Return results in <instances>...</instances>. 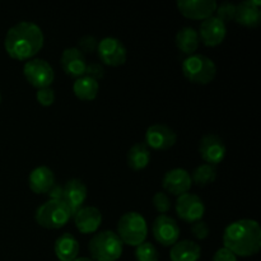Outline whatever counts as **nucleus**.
Wrapping results in <instances>:
<instances>
[{
    "label": "nucleus",
    "instance_id": "29",
    "mask_svg": "<svg viewBox=\"0 0 261 261\" xmlns=\"http://www.w3.org/2000/svg\"><path fill=\"white\" fill-rule=\"evenodd\" d=\"M153 206L155 208V211L160 214H166L171 211V200L168 198V195L162 191H158L154 194L152 199Z\"/></svg>",
    "mask_w": 261,
    "mask_h": 261
},
{
    "label": "nucleus",
    "instance_id": "16",
    "mask_svg": "<svg viewBox=\"0 0 261 261\" xmlns=\"http://www.w3.org/2000/svg\"><path fill=\"white\" fill-rule=\"evenodd\" d=\"M163 189L175 196H180L190 191L193 186L190 173L184 168H173L165 173L162 181Z\"/></svg>",
    "mask_w": 261,
    "mask_h": 261
},
{
    "label": "nucleus",
    "instance_id": "28",
    "mask_svg": "<svg viewBox=\"0 0 261 261\" xmlns=\"http://www.w3.org/2000/svg\"><path fill=\"white\" fill-rule=\"evenodd\" d=\"M216 17L221 19L226 24L227 22H231L234 19V13H236V4L229 2L222 3L221 5H217Z\"/></svg>",
    "mask_w": 261,
    "mask_h": 261
},
{
    "label": "nucleus",
    "instance_id": "21",
    "mask_svg": "<svg viewBox=\"0 0 261 261\" xmlns=\"http://www.w3.org/2000/svg\"><path fill=\"white\" fill-rule=\"evenodd\" d=\"M79 242L71 233H63L58 237L54 246L58 261H74L79 255Z\"/></svg>",
    "mask_w": 261,
    "mask_h": 261
},
{
    "label": "nucleus",
    "instance_id": "37",
    "mask_svg": "<svg viewBox=\"0 0 261 261\" xmlns=\"http://www.w3.org/2000/svg\"><path fill=\"white\" fill-rule=\"evenodd\" d=\"M0 103H2V94H0Z\"/></svg>",
    "mask_w": 261,
    "mask_h": 261
},
{
    "label": "nucleus",
    "instance_id": "22",
    "mask_svg": "<svg viewBox=\"0 0 261 261\" xmlns=\"http://www.w3.org/2000/svg\"><path fill=\"white\" fill-rule=\"evenodd\" d=\"M201 256L200 245L191 240L177 241L171 246L170 259L171 261H199Z\"/></svg>",
    "mask_w": 261,
    "mask_h": 261
},
{
    "label": "nucleus",
    "instance_id": "30",
    "mask_svg": "<svg viewBox=\"0 0 261 261\" xmlns=\"http://www.w3.org/2000/svg\"><path fill=\"white\" fill-rule=\"evenodd\" d=\"M97 46H98V41L94 36L92 35H84L79 38L78 41V50L82 54H92L97 50Z\"/></svg>",
    "mask_w": 261,
    "mask_h": 261
},
{
    "label": "nucleus",
    "instance_id": "9",
    "mask_svg": "<svg viewBox=\"0 0 261 261\" xmlns=\"http://www.w3.org/2000/svg\"><path fill=\"white\" fill-rule=\"evenodd\" d=\"M152 233L158 244L170 247L180 239V227L172 217L160 214L152 224Z\"/></svg>",
    "mask_w": 261,
    "mask_h": 261
},
{
    "label": "nucleus",
    "instance_id": "32",
    "mask_svg": "<svg viewBox=\"0 0 261 261\" xmlns=\"http://www.w3.org/2000/svg\"><path fill=\"white\" fill-rule=\"evenodd\" d=\"M191 233H193V236L195 237L196 240H205L206 237L209 236V232H211V229H209V226L206 222L204 221H198L195 222V223L191 224Z\"/></svg>",
    "mask_w": 261,
    "mask_h": 261
},
{
    "label": "nucleus",
    "instance_id": "34",
    "mask_svg": "<svg viewBox=\"0 0 261 261\" xmlns=\"http://www.w3.org/2000/svg\"><path fill=\"white\" fill-rule=\"evenodd\" d=\"M213 261H237V256L232 254L229 250H227L226 247H222V249L216 251L213 256Z\"/></svg>",
    "mask_w": 261,
    "mask_h": 261
},
{
    "label": "nucleus",
    "instance_id": "6",
    "mask_svg": "<svg viewBox=\"0 0 261 261\" xmlns=\"http://www.w3.org/2000/svg\"><path fill=\"white\" fill-rule=\"evenodd\" d=\"M71 219V213L63 200H48L35 213V221L46 229H60Z\"/></svg>",
    "mask_w": 261,
    "mask_h": 261
},
{
    "label": "nucleus",
    "instance_id": "12",
    "mask_svg": "<svg viewBox=\"0 0 261 261\" xmlns=\"http://www.w3.org/2000/svg\"><path fill=\"white\" fill-rule=\"evenodd\" d=\"M226 144L223 139L216 134H206L199 142V154L208 165L214 166L222 162L226 157Z\"/></svg>",
    "mask_w": 261,
    "mask_h": 261
},
{
    "label": "nucleus",
    "instance_id": "1",
    "mask_svg": "<svg viewBox=\"0 0 261 261\" xmlns=\"http://www.w3.org/2000/svg\"><path fill=\"white\" fill-rule=\"evenodd\" d=\"M43 33L40 25L23 20L9 28L4 40L8 55L14 60H31L43 47Z\"/></svg>",
    "mask_w": 261,
    "mask_h": 261
},
{
    "label": "nucleus",
    "instance_id": "20",
    "mask_svg": "<svg viewBox=\"0 0 261 261\" xmlns=\"http://www.w3.org/2000/svg\"><path fill=\"white\" fill-rule=\"evenodd\" d=\"M55 175H54L53 170L48 168L47 166H38L32 172L30 173L28 177V184H30V189L35 194H47L48 190L55 184Z\"/></svg>",
    "mask_w": 261,
    "mask_h": 261
},
{
    "label": "nucleus",
    "instance_id": "4",
    "mask_svg": "<svg viewBox=\"0 0 261 261\" xmlns=\"http://www.w3.org/2000/svg\"><path fill=\"white\" fill-rule=\"evenodd\" d=\"M147 234V221L138 212H127L117 222V236L122 244L137 247L145 242Z\"/></svg>",
    "mask_w": 261,
    "mask_h": 261
},
{
    "label": "nucleus",
    "instance_id": "13",
    "mask_svg": "<svg viewBox=\"0 0 261 261\" xmlns=\"http://www.w3.org/2000/svg\"><path fill=\"white\" fill-rule=\"evenodd\" d=\"M176 5L184 17L194 20H205L214 14L218 4L214 0H178Z\"/></svg>",
    "mask_w": 261,
    "mask_h": 261
},
{
    "label": "nucleus",
    "instance_id": "10",
    "mask_svg": "<svg viewBox=\"0 0 261 261\" xmlns=\"http://www.w3.org/2000/svg\"><path fill=\"white\" fill-rule=\"evenodd\" d=\"M176 213L182 221L188 223H195L201 221L204 213H205V206L200 196L196 194L186 193L177 196L176 200Z\"/></svg>",
    "mask_w": 261,
    "mask_h": 261
},
{
    "label": "nucleus",
    "instance_id": "23",
    "mask_svg": "<svg viewBox=\"0 0 261 261\" xmlns=\"http://www.w3.org/2000/svg\"><path fill=\"white\" fill-rule=\"evenodd\" d=\"M176 46L185 55H194L200 45V37L195 28L184 27L176 33Z\"/></svg>",
    "mask_w": 261,
    "mask_h": 261
},
{
    "label": "nucleus",
    "instance_id": "33",
    "mask_svg": "<svg viewBox=\"0 0 261 261\" xmlns=\"http://www.w3.org/2000/svg\"><path fill=\"white\" fill-rule=\"evenodd\" d=\"M84 75L89 76V78L98 82L99 79H102L105 76V68L102 66V64L99 63H91L87 65L86 74H84Z\"/></svg>",
    "mask_w": 261,
    "mask_h": 261
},
{
    "label": "nucleus",
    "instance_id": "27",
    "mask_svg": "<svg viewBox=\"0 0 261 261\" xmlns=\"http://www.w3.org/2000/svg\"><path fill=\"white\" fill-rule=\"evenodd\" d=\"M137 261H160V254L155 246L150 242H143L135 250Z\"/></svg>",
    "mask_w": 261,
    "mask_h": 261
},
{
    "label": "nucleus",
    "instance_id": "18",
    "mask_svg": "<svg viewBox=\"0 0 261 261\" xmlns=\"http://www.w3.org/2000/svg\"><path fill=\"white\" fill-rule=\"evenodd\" d=\"M74 224L82 234H92L102 224V214L96 206H83L73 217Z\"/></svg>",
    "mask_w": 261,
    "mask_h": 261
},
{
    "label": "nucleus",
    "instance_id": "8",
    "mask_svg": "<svg viewBox=\"0 0 261 261\" xmlns=\"http://www.w3.org/2000/svg\"><path fill=\"white\" fill-rule=\"evenodd\" d=\"M96 51L101 63L112 68L124 65L127 59L126 47L116 37L102 38L98 42Z\"/></svg>",
    "mask_w": 261,
    "mask_h": 261
},
{
    "label": "nucleus",
    "instance_id": "7",
    "mask_svg": "<svg viewBox=\"0 0 261 261\" xmlns=\"http://www.w3.org/2000/svg\"><path fill=\"white\" fill-rule=\"evenodd\" d=\"M23 75L35 88H47L55 79L53 66L43 59H31L23 65Z\"/></svg>",
    "mask_w": 261,
    "mask_h": 261
},
{
    "label": "nucleus",
    "instance_id": "31",
    "mask_svg": "<svg viewBox=\"0 0 261 261\" xmlns=\"http://www.w3.org/2000/svg\"><path fill=\"white\" fill-rule=\"evenodd\" d=\"M36 99L43 107H50L55 102V91L51 87L41 88L36 92Z\"/></svg>",
    "mask_w": 261,
    "mask_h": 261
},
{
    "label": "nucleus",
    "instance_id": "19",
    "mask_svg": "<svg viewBox=\"0 0 261 261\" xmlns=\"http://www.w3.org/2000/svg\"><path fill=\"white\" fill-rule=\"evenodd\" d=\"M261 2L259 0H246L236 5L234 22L245 27H257L261 22L260 12Z\"/></svg>",
    "mask_w": 261,
    "mask_h": 261
},
{
    "label": "nucleus",
    "instance_id": "36",
    "mask_svg": "<svg viewBox=\"0 0 261 261\" xmlns=\"http://www.w3.org/2000/svg\"><path fill=\"white\" fill-rule=\"evenodd\" d=\"M74 261H93V260L89 259V257H76Z\"/></svg>",
    "mask_w": 261,
    "mask_h": 261
},
{
    "label": "nucleus",
    "instance_id": "5",
    "mask_svg": "<svg viewBox=\"0 0 261 261\" xmlns=\"http://www.w3.org/2000/svg\"><path fill=\"white\" fill-rule=\"evenodd\" d=\"M182 73L188 81L195 84H209L217 74V66L211 58L201 54L188 56L182 63Z\"/></svg>",
    "mask_w": 261,
    "mask_h": 261
},
{
    "label": "nucleus",
    "instance_id": "11",
    "mask_svg": "<svg viewBox=\"0 0 261 261\" xmlns=\"http://www.w3.org/2000/svg\"><path fill=\"white\" fill-rule=\"evenodd\" d=\"M177 142V134L170 126L163 124H154L145 132L144 144L154 150H167Z\"/></svg>",
    "mask_w": 261,
    "mask_h": 261
},
{
    "label": "nucleus",
    "instance_id": "17",
    "mask_svg": "<svg viewBox=\"0 0 261 261\" xmlns=\"http://www.w3.org/2000/svg\"><path fill=\"white\" fill-rule=\"evenodd\" d=\"M60 64L64 73L75 79L81 78L86 74L87 65H88L86 55L82 54L76 47L65 48L61 54Z\"/></svg>",
    "mask_w": 261,
    "mask_h": 261
},
{
    "label": "nucleus",
    "instance_id": "24",
    "mask_svg": "<svg viewBox=\"0 0 261 261\" xmlns=\"http://www.w3.org/2000/svg\"><path fill=\"white\" fill-rule=\"evenodd\" d=\"M98 91V82L89 78V76L87 75H83L81 76V78L75 79V82H74L73 84L74 96L78 99H81V101H93V99H96Z\"/></svg>",
    "mask_w": 261,
    "mask_h": 261
},
{
    "label": "nucleus",
    "instance_id": "14",
    "mask_svg": "<svg viewBox=\"0 0 261 261\" xmlns=\"http://www.w3.org/2000/svg\"><path fill=\"white\" fill-rule=\"evenodd\" d=\"M87 195H88L87 186L79 178H71L63 186V199L61 200L66 204L70 211L71 218L79 209L83 208Z\"/></svg>",
    "mask_w": 261,
    "mask_h": 261
},
{
    "label": "nucleus",
    "instance_id": "15",
    "mask_svg": "<svg viewBox=\"0 0 261 261\" xmlns=\"http://www.w3.org/2000/svg\"><path fill=\"white\" fill-rule=\"evenodd\" d=\"M198 33L204 45L208 47H216L226 38L227 27L216 15H212L211 18L201 22Z\"/></svg>",
    "mask_w": 261,
    "mask_h": 261
},
{
    "label": "nucleus",
    "instance_id": "25",
    "mask_svg": "<svg viewBox=\"0 0 261 261\" xmlns=\"http://www.w3.org/2000/svg\"><path fill=\"white\" fill-rule=\"evenodd\" d=\"M127 166L133 171H142L149 165L150 150L144 143H137L129 149L126 155Z\"/></svg>",
    "mask_w": 261,
    "mask_h": 261
},
{
    "label": "nucleus",
    "instance_id": "26",
    "mask_svg": "<svg viewBox=\"0 0 261 261\" xmlns=\"http://www.w3.org/2000/svg\"><path fill=\"white\" fill-rule=\"evenodd\" d=\"M191 181L196 184L200 188L208 186L213 184L217 178V170L214 166L208 165V163H203V165L198 166L195 170L191 173Z\"/></svg>",
    "mask_w": 261,
    "mask_h": 261
},
{
    "label": "nucleus",
    "instance_id": "35",
    "mask_svg": "<svg viewBox=\"0 0 261 261\" xmlns=\"http://www.w3.org/2000/svg\"><path fill=\"white\" fill-rule=\"evenodd\" d=\"M47 195L50 198V200H61L63 199V186L55 182L53 188L48 190Z\"/></svg>",
    "mask_w": 261,
    "mask_h": 261
},
{
    "label": "nucleus",
    "instance_id": "2",
    "mask_svg": "<svg viewBox=\"0 0 261 261\" xmlns=\"http://www.w3.org/2000/svg\"><path fill=\"white\" fill-rule=\"evenodd\" d=\"M223 245L236 256L250 257L261 249V228L254 219H239L226 227Z\"/></svg>",
    "mask_w": 261,
    "mask_h": 261
},
{
    "label": "nucleus",
    "instance_id": "3",
    "mask_svg": "<svg viewBox=\"0 0 261 261\" xmlns=\"http://www.w3.org/2000/svg\"><path fill=\"white\" fill-rule=\"evenodd\" d=\"M124 244L114 231H102L94 234L88 244L93 261H116L121 257Z\"/></svg>",
    "mask_w": 261,
    "mask_h": 261
}]
</instances>
